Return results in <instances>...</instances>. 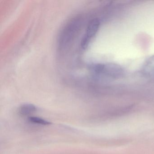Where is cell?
Segmentation results:
<instances>
[{
  "label": "cell",
  "instance_id": "6da1fadb",
  "mask_svg": "<svg viewBox=\"0 0 154 154\" xmlns=\"http://www.w3.org/2000/svg\"><path fill=\"white\" fill-rule=\"evenodd\" d=\"M94 69L98 73L112 79L121 78L124 75L125 72L122 66L114 63L98 65Z\"/></svg>",
  "mask_w": 154,
  "mask_h": 154
},
{
  "label": "cell",
  "instance_id": "7a4b0ae2",
  "mask_svg": "<svg viewBox=\"0 0 154 154\" xmlns=\"http://www.w3.org/2000/svg\"><path fill=\"white\" fill-rule=\"evenodd\" d=\"M100 22L98 19H94L89 22L81 42V46L84 49H85L89 45L92 38L96 35L100 27Z\"/></svg>",
  "mask_w": 154,
  "mask_h": 154
},
{
  "label": "cell",
  "instance_id": "3957f363",
  "mask_svg": "<svg viewBox=\"0 0 154 154\" xmlns=\"http://www.w3.org/2000/svg\"><path fill=\"white\" fill-rule=\"evenodd\" d=\"M79 22L77 20L75 19L71 21V23L67 25L60 37V45H65L68 43V42L72 39V37L78 28V26L80 25Z\"/></svg>",
  "mask_w": 154,
  "mask_h": 154
},
{
  "label": "cell",
  "instance_id": "277c9868",
  "mask_svg": "<svg viewBox=\"0 0 154 154\" xmlns=\"http://www.w3.org/2000/svg\"><path fill=\"white\" fill-rule=\"evenodd\" d=\"M37 108L35 105L26 103L21 105L18 109V113L22 116H29L35 112Z\"/></svg>",
  "mask_w": 154,
  "mask_h": 154
},
{
  "label": "cell",
  "instance_id": "5b68a950",
  "mask_svg": "<svg viewBox=\"0 0 154 154\" xmlns=\"http://www.w3.org/2000/svg\"><path fill=\"white\" fill-rule=\"evenodd\" d=\"M142 71L146 74H154V55L146 60L143 64Z\"/></svg>",
  "mask_w": 154,
  "mask_h": 154
},
{
  "label": "cell",
  "instance_id": "8992f818",
  "mask_svg": "<svg viewBox=\"0 0 154 154\" xmlns=\"http://www.w3.org/2000/svg\"><path fill=\"white\" fill-rule=\"evenodd\" d=\"M28 121L31 123L38 124V125H48L51 124L50 122L45 119H42L39 117H34V116L29 117Z\"/></svg>",
  "mask_w": 154,
  "mask_h": 154
}]
</instances>
